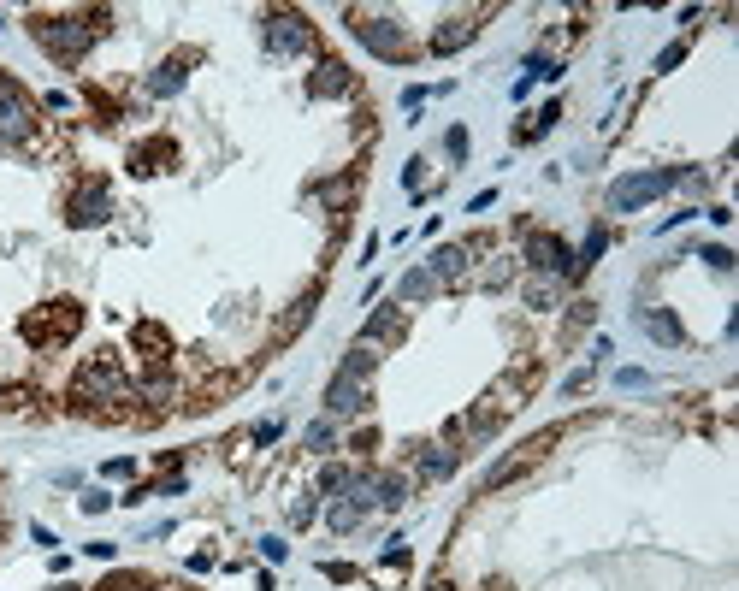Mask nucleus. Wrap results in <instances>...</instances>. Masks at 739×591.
Masks as SVG:
<instances>
[{
  "label": "nucleus",
  "mask_w": 739,
  "mask_h": 591,
  "mask_svg": "<svg viewBox=\"0 0 739 591\" xmlns=\"http://www.w3.org/2000/svg\"><path fill=\"white\" fill-rule=\"evenodd\" d=\"M674 184H680V172H627V178L609 184V213H633V207H645L651 196H663Z\"/></svg>",
  "instance_id": "obj_6"
},
{
  "label": "nucleus",
  "mask_w": 739,
  "mask_h": 591,
  "mask_svg": "<svg viewBox=\"0 0 739 591\" xmlns=\"http://www.w3.org/2000/svg\"><path fill=\"white\" fill-rule=\"evenodd\" d=\"M136 396V379L125 373V361L113 349L89 355L77 373H71V402H131Z\"/></svg>",
  "instance_id": "obj_1"
},
{
  "label": "nucleus",
  "mask_w": 739,
  "mask_h": 591,
  "mask_svg": "<svg viewBox=\"0 0 739 591\" xmlns=\"http://www.w3.org/2000/svg\"><path fill=\"white\" fill-rule=\"evenodd\" d=\"M107 503H113V497H107V491H89V497H83V515H101V509H107Z\"/></svg>",
  "instance_id": "obj_19"
},
{
  "label": "nucleus",
  "mask_w": 739,
  "mask_h": 591,
  "mask_svg": "<svg viewBox=\"0 0 739 591\" xmlns=\"http://www.w3.org/2000/svg\"><path fill=\"white\" fill-rule=\"evenodd\" d=\"M308 450H332V420H314L308 426Z\"/></svg>",
  "instance_id": "obj_16"
},
{
  "label": "nucleus",
  "mask_w": 739,
  "mask_h": 591,
  "mask_svg": "<svg viewBox=\"0 0 739 591\" xmlns=\"http://www.w3.org/2000/svg\"><path fill=\"white\" fill-rule=\"evenodd\" d=\"M426 591H450V586H444V580H432V586H426Z\"/></svg>",
  "instance_id": "obj_20"
},
{
  "label": "nucleus",
  "mask_w": 739,
  "mask_h": 591,
  "mask_svg": "<svg viewBox=\"0 0 739 591\" xmlns=\"http://www.w3.org/2000/svg\"><path fill=\"white\" fill-rule=\"evenodd\" d=\"M326 408H332V414H361V408H367V385H361V379H343V373H337L332 391H326Z\"/></svg>",
  "instance_id": "obj_9"
},
{
  "label": "nucleus",
  "mask_w": 739,
  "mask_h": 591,
  "mask_svg": "<svg viewBox=\"0 0 739 591\" xmlns=\"http://www.w3.org/2000/svg\"><path fill=\"white\" fill-rule=\"evenodd\" d=\"M30 36L60 60V66H77V54L89 48V30L77 18H30Z\"/></svg>",
  "instance_id": "obj_5"
},
{
  "label": "nucleus",
  "mask_w": 739,
  "mask_h": 591,
  "mask_svg": "<svg viewBox=\"0 0 739 591\" xmlns=\"http://www.w3.org/2000/svg\"><path fill=\"white\" fill-rule=\"evenodd\" d=\"M704 261L716 266V272H728V266H734V255H728V249H722V243H710V249H704Z\"/></svg>",
  "instance_id": "obj_17"
},
{
  "label": "nucleus",
  "mask_w": 739,
  "mask_h": 591,
  "mask_svg": "<svg viewBox=\"0 0 739 591\" xmlns=\"http://www.w3.org/2000/svg\"><path fill=\"white\" fill-rule=\"evenodd\" d=\"M527 266H533V272H550V278H574V249H568L556 231H533V237H527Z\"/></svg>",
  "instance_id": "obj_7"
},
{
  "label": "nucleus",
  "mask_w": 739,
  "mask_h": 591,
  "mask_svg": "<svg viewBox=\"0 0 739 591\" xmlns=\"http://www.w3.org/2000/svg\"><path fill=\"white\" fill-rule=\"evenodd\" d=\"M349 30H355V42H367L379 60H391V66H408L420 48L408 42L403 24H391V18H379V12H349Z\"/></svg>",
  "instance_id": "obj_2"
},
{
  "label": "nucleus",
  "mask_w": 739,
  "mask_h": 591,
  "mask_svg": "<svg viewBox=\"0 0 739 591\" xmlns=\"http://www.w3.org/2000/svg\"><path fill=\"white\" fill-rule=\"evenodd\" d=\"M272 60H290V54H308L314 48V24L302 12H267V30H261Z\"/></svg>",
  "instance_id": "obj_4"
},
{
  "label": "nucleus",
  "mask_w": 739,
  "mask_h": 591,
  "mask_svg": "<svg viewBox=\"0 0 739 591\" xmlns=\"http://www.w3.org/2000/svg\"><path fill=\"white\" fill-rule=\"evenodd\" d=\"M432 290H438V284H432V272H426V266L403 272V284H397V296H403V302H426Z\"/></svg>",
  "instance_id": "obj_14"
},
{
  "label": "nucleus",
  "mask_w": 739,
  "mask_h": 591,
  "mask_svg": "<svg viewBox=\"0 0 739 591\" xmlns=\"http://www.w3.org/2000/svg\"><path fill=\"white\" fill-rule=\"evenodd\" d=\"M107 213H113V184L107 178H83L71 190V213H66L71 225H101Z\"/></svg>",
  "instance_id": "obj_8"
},
{
  "label": "nucleus",
  "mask_w": 739,
  "mask_h": 591,
  "mask_svg": "<svg viewBox=\"0 0 739 591\" xmlns=\"http://www.w3.org/2000/svg\"><path fill=\"white\" fill-rule=\"evenodd\" d=\"M473 30H479L473 18H450V24H444V30L432 36V48H438V54H450V48H462V42H473Z\"/></svg>",
  "instance_id": "obj_13"
},
{
  "label": "nucleus",
  "mask_w": 739,
  "mask_h": 591,
  "mask_svg": "<svg viewBox=\"0 0 739 591\" xmlns=\"http://www.w3.org/2000/svg\"><path fill=\"white\" fill-rule=\"evenodd\" d=\"M408 491H414V479H403V473H373V503H385V509H403Z\"/></svg>",
  "instance_id": "obj_12"
},
{
  "label": "nucleus",
  "mask_w": 739,
  "mask_h": 591,
  "mask_svg": "<svg viewBox=\"0 0 739 591\" xmlns=\"http://www.w3.org/2000/svg\"><path fill=\"white\" fill-rule=\"evenodd\" d=\"M527 308L550 314V308H556V284H544V278H538V284H527Z\"/></svg>",
  "instance_id": "obj_15"
},
{
  "label": "nucleus",
  "mask_w": 739,
  "mask_h": 591,
  "mask_svg": "<svg viewBox=\"0 0 739 591\" xmlns=\"http://www.w3.org/2000/svg\"><path fill=\"white\" fill-rule=\"evenodd\" d=\"M403 337V308H379L367 326H361V349H373V343H397Z\"/></svg>",
  "instance_id": "obj_10"
},
{
  "label": "nucleus",
  "mask_w": 739,
  "mask_h": 591,
  "mask_svg": "<svg viewBox=\"0 0 739 591\" xmlns=\"http://www.w3.org/2000/svg\"><path fill=\"white\" fill-rule=\"evenodd\" d=\"M680 60H686V48H680V42H674V48H663V54H657V71H669V66H680Z\"/></svg>",
  "instance_id": "obj_18"
},
{
  "label": "nucleus",
  "mask_w": 739,
  "mask_h": 591,
  "mask_svg": "<svg viewBox=\"0 0 739 591\" xmlns=\"http://www.w3.org/2000/svg\"><path fill=\"white\" fill-rule=\"evenodd\" d=\"M77 326H83V308H77V302H48V308H30L18 331H24L36 349H48V343H66Z\"/></svg>",
  "instance_id": "obj_3"
},
{
  "label": "nucleus",
  "mask_w": 739,
  "mask_h": 591,
  "mask_svg": "<svg viewBox=\"0 0 739 591\" xmlns=\"http://www.w3.org/2000/svg\"><path fill=\"white\" fill-rule=\"evenodd\" d=\"M639 331H645V337H657V343H686V331H680V320H674V314H663V308H639Z\"/></svg>",
  "instance_id": "obj_11"
}]
</instances>
